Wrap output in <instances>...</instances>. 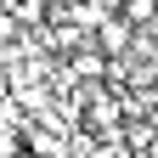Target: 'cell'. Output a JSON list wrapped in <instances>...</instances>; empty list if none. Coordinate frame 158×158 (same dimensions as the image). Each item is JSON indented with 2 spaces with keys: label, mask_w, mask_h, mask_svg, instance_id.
Wrapping results in <instances>:
<instances>
[{
  "label": "cell",
  "mask_w": 158,
  "mask_h": 158,
  "mask_svg": "<svg viewBox=\"0 0 158 158\" xmlns=\"http://www.w3.org/2000/svg\"><path fill=\"white\" fill-rule=\"evenodd\" d=\"M90 40H96V51H102L107 62H118V56H130V45H135V28H130L118 11H107L102 23H96V34H90Z\"/></svg>",
  "instance_id": "obj_1"
},
{
  "label": "cell",
  "mask_w": 158,
  "mask_h": 158,
  "mask_svg": "<svg viewBox=\"0 0 158 158\" xmlns=\"http://www.w3.org/2000/svg\"><path fill=\"white\" fill-rule=\"evenodd\" d=\"M45 6H51V11H56V6H68V0H45Z\"/></svg>",
  "instance_id": "obj_2"
}]
</instances>
